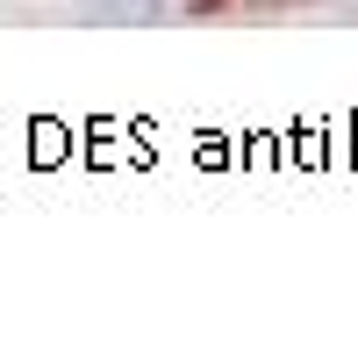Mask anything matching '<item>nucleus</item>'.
<instances>
[{
    "label": "nucleus",
    "instance_id": "nucleus-1",
    "mask_svg": "<svg viewBox=\"0 0 358 358\" xmlns=\"http://www.w3.org/2000/svg\"><path fill=\"white\" fill-rule=\"evenodd\" d=\"M79 15L86 22H129V29H143V22H165V0H86Z\"/></svg>",
    "mask_w": 358,
    "mask_h": 358
},
{
    "label": "nucleus",
    "instance_id": "nucleus-2",
    "mask_svg": "<svg viewBox=\"0 0 358 358\" xmlns=\"http://www.w3.org/2000/svg\"><path fill=\"white\" fill-rule=\"evenodd\" d=\"M265 8H294V0H265Z\"/></svg>",
    "mask_w": 358,
    "mask_h": 358
}]
</instances>
